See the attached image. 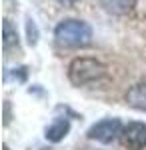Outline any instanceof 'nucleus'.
I'll use <instances>...</instances> for the list:
<instances>
[{"mask_svg": "<svg viewBox=\"0 0 146 150\" xmlns=\"http://www.w3.org/2000/svg\"><path fill=\"white\" fill-rule=\"evenodd\" d=\"M106 76V66L96 58H74L68 66V78L74 86H84Z\"/></svg>", "mask_w": 146, "mask_h": 150, "instance_id": "f03ea898", "label": "nucleus"}, {"mask_svg": "<svg viewBox=\"0 0 146 150\" xmlns=\"http://www.w3.org/2000/svg\"><path fill=\"white\" fill-rule=\"evenodd\" d=\"M100 4L104 6V10L110 14H128L136 6V0H100Z\"/></svg>", "mask_w": 146, "mask_h": 150, "instance_id": "0eeeda50", "label": "nucleus"}, {"mask_svg": "<svg viewBox=\"0 0 146 150\" xmlns=\"http://www.w3.org/2000/svg\"><path fill=\"white\" fill-rule=\"evenodd\" d=\"M26 28H28V42H30V46H34L36 42H38V32H36V24H34V20H30L28 18V24H26Z\"/></svg>", "mask_w": 146, "mask_h": 150, "instance_id": "1a4fd4ad", "label": "nucleus"}, {"mask_svg": "<svg viewBox=\"0 0 146 150\" xmlns=\"http://www.w3.org/2000/svg\"><path fill=\"white\" fill-rule=\"evenodd\" d=\"M120 140H122L124 146L130 150L146 148V124L144 122H128L122 128Z\"/></svg>", "mask_w": 146, "mask_h": 150, "instance_id": "20e7f679", "label": "nucleus"}, {"mask_svg": "<svg viewBox=\"0 0 146 150\" xmlns=\"http://www.w3.org/2000/svg\"><path fill=\"white\" fill-rule=\"evenodd\" d=\"M4 150H8V148H4Z\"/></svg>", "mask_w": 146, "mask_h": 150, "instance_id": "f8f14e48", "label": "nucleus"}, {"mask_svg": "<svg viewBox=\"0 0 146 150\" xmlns=\"http://www.w3.org/2000/svg\"><path fill=\"white\" fill-rule=\"evenodd\" d=\"M126 102L136 110H146V84H136L126 92Z\"/></svg>", "mask_w": 146, "mask_h": 150, "instance_id": "423d86ee", "label": "nucleus"}, {"mask_svg": "<svg viewBox=\"0 0 146 150\" xmlns=\"http://www.w3.org/2000/svg\"><path fill=\"white\" fill-rule=\"evenodd\" d=\"M68 132H70V122L66 118H58L44 130V138L48 142H60L68 136Z\"/></svg>", "mask_w": 146, "mask_h": 150, "instance_id": "39448f33", "label": "nucleus"}, {"mask_svg": "<svg viewBox=\"0 0 146 150\" xmlns=\"http://www.w3.org/2000/svg\"><path fill=\"white\" fill-rule=\"evenodd\" d=\"M54 38L58 44L68 48H84L92 42V28L84 20L68 18L54 28Z\"/></svg>", "mask_w": 146, "mask_h": 150, "instance_id": "f257e3e1", "label": "nucleus"}, {"mask_svg": "<svg viewBox=\"0 0 146 150\" xmlns=\"http://www.w3.org/2000/svg\"><path fill=\"white\" fill-rule=\"evenodd\" d=\"M84 150H94V148H84ZM96 150H98V148H96Z\"/></svg>", "mask_w": 146, "mask_h": 150, "instance_id": "9b49d317", "label": "nucleus"}, {"mask_svg": "<svg viewBox=\"0 0 146 150\" xmlns=\"http://www.w3.org/2000/svg\"><path fill=\"white\" fill-rule=\"evenodd\" d=\"M122 128L124 126L118 118H104V120H98L96 124H92L88 128V138L102 142V144H108L122 134Z\"/></svg>", "mask_w": 146, "mask_h": 150, "instance_id": "7ed1b4c3", "label": "nucleus"}, {"mask_svg": "<svg viewBox=\"0 0 146 150\" xmlns=\"http://www.w3.org/2000/svg\"><path fill=\"white\" fill-rule=\"evenodd\" d=\"M60 2H72V0H60Z\"/></svg>", "mask_w": 146, "mask_h": 150, "instance_id": "9d476101", "label": "nucleus"}, {"mask_svg": "<svg viewBox=\"0 0 146 150\" xmlns=\"http://www.w3.org/2000/svg\"><path fill=\"white\" fill-rule=\"evenodd\" d=\"M18 42V36H16V30L12 28L10 20H4V48H10L12 44Z\"/></svg>", "mask_w": 146, "mask_h": 150, "instance_id": "6e6552de", "label": "nucleus"}]
</instances>
